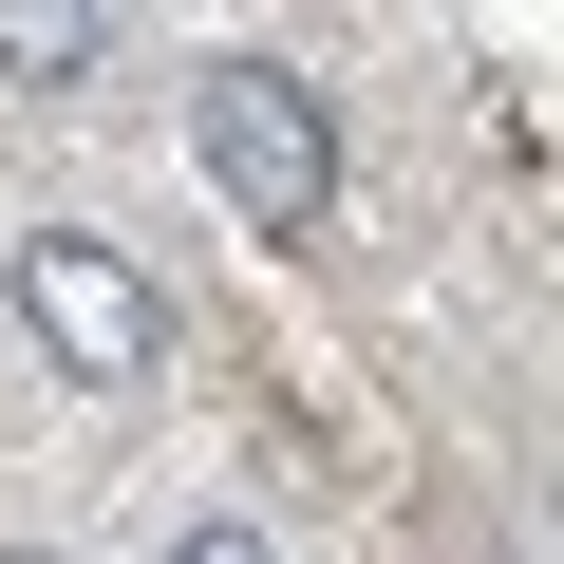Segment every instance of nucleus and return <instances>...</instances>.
I'll return each instance as SVG.
<instances>
[{
	"label": "nucleus",
	"instance_id": "f257e3e1",
	"mask_svg": "<svg viewBox=\"0 0 564 564\" xmlns=\"http://www.w3.org/2000/svg\"><path fill=\"white\" fill-rule=\"evenodd\" d=\"M188 151H207V188H226L263 245H321V226H339V95H321L302 57H207V76H188Z\"/></svg>",
	"mask_w": 564,
	"mask_h": 564
},
{
	"label": "nucleus",
	"instance_id": "f03ea898",
	"mask_svg": "<svg viewBox=\"0 0 564 564\" xmlns=\"http://www.w3.org/2000/svg\"><path fill=\"white\" fill-rule=\"evenodd\" d=\"M0 302H20V339H39L57 377H95V395L170 377V282H151L132 245H95V226H20V263H0Z\"/></svg>",
	"mask_w": 564,
	"mask_h": 564
},
{
	"label": "nucleus",
	"instance_id": "7ed1b4c3",
	"mask_svg": "<svg viewBox=\"0 0 564 564\" xmlns=\"http://www.w3.org/2000/svg\"><path fill=\"white\" fill-rule=\"evenodd\" d=\"M113 57V20H95V0H0V76H20V95H76Z\"/></svg>",
	"mask_w": 564,
	"mask_h": 564
},
{
	"label": "nucleus",
	"instance_id": "20e7f679",
	"mask_svg": "<svg viewBox=\"0 0 564 564\" xmlns=\"http://www.w3.org/2000/svg\"><path fill=\"white\" fill-rule=\"evenodd\" d=\"M151 564H282V545H263V527H245V508H188V527H170V545H151Z\"/></svg>",
	"mask_w": 564,
	"mask_h": 564
},
{
	"label": "nucleus",
	"instance_id": "39448f33",
	"mask_svg": "<svg viewBox=\"0 0 564 564\" xmlns=\"http://www.w3.org/2000/svg\"><path fill=\"white\" fill-rule=\"evenodd\" d=\"M0 564H76V545H0Z\"/></svg>",
	"mask_w": 564,
	"mask_h": 564
}]
</instances>
